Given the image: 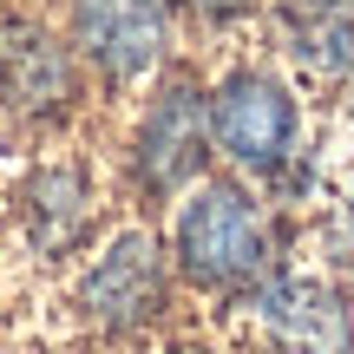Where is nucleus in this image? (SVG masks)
<instances>
[{
	"instance_id": "obj_1",
	"label": "nucleus",
	"mask_w": 354,
	"mask_h": 354,
	"mask_svg": "<svg viewBox=\"0 0 354 354\" xmlns=\"http://www.w3.org/2000/svg\"><path fill=\"white\" fill-rule=\"evenodd\" d=\"M165 250L177 269V289L203 302H243L282 256L276 203L236 171H210L165 210Z\"/></svg>"
},
{
	"instance_id": "obj_2",
	"label": "nucleus",
	"mask_w": 354,
	"mask_h": 354,
	"mask_svg": "<svg viewBox=\"0 0 354 354\" xmlns=\"http://www.w3.org/2000/svg\"><path fill=\"white\" fill-rule=\"evenodd\" d=\"M177 302V269L165 250V230L151 223H118L79 256L66 308L92 342H145L171 322Z\"/></svg>"
},
{
	"instance_id": "obj_3",
	"label": "nucleus",
	"mask_w": 354,
	"mask_h": 354,
	"mask_svg": "<svg viewBox=\"0 0 354 354\" xmlns=\"http://www.w3.org/2000/svg\"><path fill=\"white\" fill-rule=\"evenodd\" d=\"M210 79L190 73V66H171L145 86L138 118L125 131V151H118V171H125V190L138 203H158L171 210L197 177H210Z\"/></svg>"
},
{
	"instance_id": "obj_4",
	"label": "nucleus",
	"mask_w": 354,
	"mask_h": 354,
	"mask_svg": "<svg viewBox=\"0 0 354 354\" xmlns=\"http://www.w3.org/2000/svg\"><path fill=\"white\" fill-rule=\"evenodd\" d=\"M210 145L223 171L276 190L302 165V92L269 59H230L210 73Z\"/></svg>"
},
{
	"instance_id": "obj_5",
	"label": "nucleus",
	"mask_w": 354,
	"mask_h": 354,
	"mask_svg": "<svg viewBox=\"0 0 354 354\" xmlns=\"http://www.w3.org/2000/svg\"><path fill=\"white\" fill-rule=\"evenodd\" d=\"M86 66H79L73 39L59 20L39 7L7 0L0 7V118L33 138H59L79 112H86Z\"/></svg>"
},
{
	"instance_id": "obj_6",
	"label": "nucleus",
	"mask_w": 354,
	"mask_h": 354,
	"mask_svg": "<svg viewBox=\"0 0 354 354\" xmlns=\"http://www.w3.org/2000/svg\"><path fill=\"white\" fill-rule=\"evenodd\" d=\"M59 26L99 92H145L158 73H171L177 53L171 0H66Z\"/></svg>"
},
{
	"instance_id": "obj_7",
	"label": "nucleus",
	"mask_w": 354,
	"mask_h": 354,
	"mask_svg": "<svg viewBox=\"0 0 354 354\" xmlns=\"http://www.w3.org/2000/svg\"><path fill=\"white\" fill-rule=\"evenodd\" d=\"M236 308L256 322L263 348H276V354H354L348 289L322 269L276 263Z\"/></svg>"
},
{
	"instance_id": "obj_8",
	"label": "nucleus",
	"mask_w": 354,
	"mask_h": 354,
	"mask_svg": "<svg viewBox=\"0 0 354 354\" xmlns=\"http://www.w3.org/2000/svg\"><path fill=\"white\" fill-rule=\"evenodd\" d=\"M13 223L20 243L39 263H73L99 243V177L79 151H46L33 158L13 190Z\"/></svg>"
},
{
	"instance_id": "obj_9",
	"label": "nucleus",
	"mask_w": 354,
	"mask_h": 354,
	"mask_svg": "<svg viewBox=\"0 0 354 354\" xmlns=\"http://www.w3.org/2000/svg\"><path fill=\"white\" fill-rule=\"evenodd\" d=\"M276 39L282 59L315 86L354 79V13H342L335 0H276Z\"/></svg>"
},
{
	"instance_id": "obj_10",
	"label": "nucleus",
	"mask_w": 354,
	"mask_h": 354,
	"mask_svg": "<svg viewBox=\"0 0 354 354\" xmlns=\"http://www.w3.org/2000/svg\"><path fill=\"white\" fill-rule=\"evenodd\" d=\"M177 7V20H197V26H243V20H256V13L269 7V0H171Z\"/></svg>"
},
{
	"instance_id": "obj_11",
	"label": "nucleus",
	"mask_w": 354,
	"mask_h": 354,
	"mask_svg": "<svg viewBox=\"0 0 354 354\" xmlns=\"http://www.w3.org/2000/svg\"><path fill=\"white\" fill-rule=\"evenodd\" d=\"M171 354H230V348H216V342H177Z\"/></svg>"
},
{
	"instance_id": "obj_12",
	"label": "nucleus",
	"mask_w": 354,
	"mask_h": 354,
	"mask_svg": "<svg viewBox=\"0 0 354 354\" xmlns=\"http://www.w3.org/2000/svg\"><path fill=\"white\" fill-rule=\"evenodd\" d=\"M342 289H348V322H354V256H348V269H342Z\"/></svg>"
},
{
	"instance_id": "obj_13",
	"label": "nucleus",
	"mask_w": 354,
	"mask_h": 354,
	"mask_svg": "<svg viewBox=\"0 0 354 354\" xmlns=\"http://www.w3.org/2000/svg\"><path fill=\"white\" fill-rule=\"evenodd\" d=\"M342 105H348V118H354V79H348V86H342Z\"/></svg>"
},
{
	"instance_id": "obj_14",
	"label": "nucleus",
	"mask_w": 354,
	"mask_h": 354,
	"mask_svg": "<svg viewBox=\"0 0 354 354\" xmlns=\"http://www.w3.org/2000/svg\"><path fill=\"white\" fill-rule=\"evenodd\" d=\"M335 7H342V13H354V0H335Z\"/></svg>"
},
{
	"instance_id": "obj_15",
	"label": "nucleus",
	"mask_w": 354,
	"mask_h": 354,
	"mask_svg": "<svg viewBox=\"0 0 354 354\" xmlns=\"http://www.w3.org/2000/svg\"><path fill=\"white\" fill-rule=\"evenodd\" d=\"M263 354H276V348H263Z\"/></svg>"
}]
</instances>
